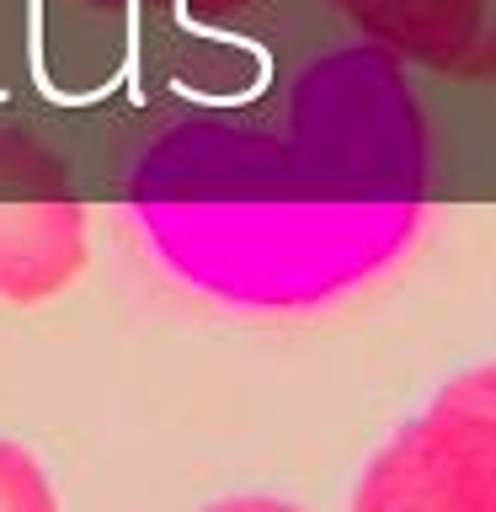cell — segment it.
<instances>
[{
  "label": "cell",
  "mask_w": 496,
  "mask_h": 512,
  "mask_svg": "<svg viewBox=\"0 0 496 512\" xmlns=\"http://www.w3.org/2000/svg\"><path fill=\"white\" fill-rule=\"evenodd\" d=\"M203 512H304V507H299V502H283V496H256V491H246V496H224V502L203 507Z\"/></svg>",
  "instance_id": "obj_5"
},
{
  "label": "cell",
  "mask_w": 496,
  "mask_h": 512,
  "mask_svg": "<svg viewBox=\"0 0 496 512\" xmlns=\"http://www.w3.org/2000/svg\"><path fill=\"white\" fill-rule=\"evenodd\" d=\"M0 512H59L43 459L11 438H0Z\"/></svg>",
  "instance_id": "obj_4"
},
{
  "label": "cell",
  "mask_w": 496,
  "mask_h": 512,
  "mask_svg": "<svg viewBox=\"0 0 496 512\" xmlns=\"http://www.w3.org/2000/svg\"><path fill=\"white\" fill-rule=\"evenodd\" d=\"M86 6H102V11H112V6H128V0H86Z\"/></svg>",
  "instance_id": "obj_6"
},
{
  "label": "cell",
  "mask_w": 496,
  "mask_h": 512,
  "mask_svg": "<svg viewBox=\"0 0 496 512\" xmlns=\"http://www.w3.org/2000/svg\"><path fill=\"white\" fill-rule=\"evenodd\" d=\"M331 6L416 64L496 80V0H331Z\"/></svg>",
  "instance_id": "obj_3"
},
{
  "label": "cell",
  "mask_w": 496,
  "mask_h": 512,
  "mask_svg": "<svg viewBox=\"0 0 496 512\" xmlns=\"http://www.w3.org/2000/svg\"><path fill=\"white\" fill-rule=\"evenodd\" d=\"M352 512H496V363L448 379L363 464Z\"/></svg>",
  "instance_id": "obj_1"
},
{
  "label": "cell",
  "mask_w": 496,
  "mask_h": 512,
  "mask_svg": "<svg viewBox=\"0 0 496 512\" xmlns=\"http://www.w3.org/2000/svg\"><path fill=\"white\" fill-rule=\"evenodd\" d=\"M91 262V219L70 166L0 123V304L59 299Z\"/></svg>",
  "instance_id": "obj_2"
}]
</instances>
